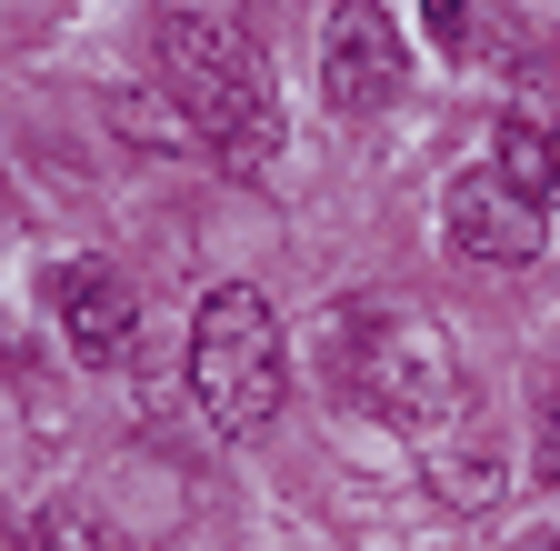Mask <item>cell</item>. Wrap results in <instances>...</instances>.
I'll return each instance as SVG.
<instances>
[{"instance_id":"ba28073f","label":"cell","mask_w":560,"mask_h":551,"mask_svg":"<svg viewBox=\"0 0 560 551\" xmlns=\"http://www.w3.org/2000/svg\"><path fill=\"white\" fill-rule=\"evenodd\" d=\"M420 21H431L441 50H470V0H420Z\"/></svg>"},{"instance_id":"9c48e42d","label":"cell","mask_w":560,"mask_h":551,"mask_svg":"<svg viewBox=\"0 0 560 551\" xmlns=\"http://www.w3.org/2000/svg\"><path fill=\"white\" fill-rule=\"evenodd\" d=\"M40 551H101V531H91L81 512H50V521H40Z\"/></svg>"},{"instance_id":"30bf717a","label":"cell","mask_w":560,"mask_h":551,"mask_svg":"<svg viewBox=\"0 0 560 551\" xmlns=\"http://www.w3.org/2000/svg\"><path fill=\"white\" fill-rule=\"evenodd\" d=\"M530 471H540V481H560V401L540 411V461H530Z\"/></svg>"},{"instance_id":"8992f818","label":"cell","mask_w":560,"mask_h":551,"mask_svg":"<svg viewBox=\"0 0 560 551\" xmlns=\"http://www.w3.org/2000/svg\"><path fill=\"white\" fill-rule=\"evenodd\" d=\"M50 301H60V331H70L81 361H120L130 331H140V291L120 282L110 261H60L50 271Z\"/></svg>"},{"instance_id":"7a4b0ae2","label":"cell","mask_w":560,"mask_h":551,"mask_svg":"<svg viewBox=\"0 0 560 551\" xmlns=\"http://www.w3.org/2000/svg\"><path fill=\"white\" fill-rule=\"evenodd\" d=\"M330 371L390 432H451L460 422V361H451V341L420 311H340Z\"/></svg>"},{"instance_id":"6da1fadb","label":"cell","mask_w":560,"mask_h":551,"mask_svg":"<svg viewBox=\"0 0 560 551\" xmlns=\"http://www.w3.org/2000/svg\"><path fill=\"white\" fill-rule=\"evenodd\" d=\"M161 11V60H171V111L221 171H260L280 151V101L270 60L250 41V0H151Z\"/></svg>"},{"instance_id":"52a82bcc","label":"cell","mask_w":560,"mask_h":551,"mask_svg":"<svg viewBox=\"0 0 560 551\" xmlns=\"http://www.w3.org/2000/svg\"><path fill=\"white\" fill-rule=\"evenodd\" d=\"M490 171H501L521 200H560V120H540V111H511L501 120V141H490Z\"/></svg>"},{"instance_id":"277c9868","label":"cell","mask_w":560,"mask_h":551,"mask_svg":"<svg viewBox=\"0 0 560 551\" xmlns=\"http://www.w3.org/2000/svg\"><path fill=\"white\" fill-rule=\"evenodd\" d=\"M320 101L340 120H371L400 101V31L390 11H371V0H340L330 31H320Z\"/></svg>"},{"instance_id":"3957f363","label":"cell","mask_w":560,"mask_h":551,"mask_svg":"<svg viewBox=\"0 0 560 551\" xmlns=\"http://www.w3.org/2000/svg\"><path fill=\"white\" fill-rule=\"evenodd\" d=\"M190 391L221 432H270L291 401V361H280V321L250 282H221L190 321Z\"/></svg>"},{"instance_id":"8fae6325","label":"cell","mask_w":560,"mask_h":551,"mask_svg":"<svg viewBox=\"0 0 560 551\" xmlns=\"http://www.w3.org/2000/svg\"><path fill=\"white\" fill-rule=\"evenodd\" d=\"M0 200H11V191H0Z\"/></svg>"},{"instance_id":"5b68a950","label":"cell","mask_w":560,"mask_h":551,"mask_svg":"<svg viewBox=\"0 0 560 551\" xmlns=\"http://www.w3.org/2000/svg\"><path fill=\"white\" fill-rule=\"evenodd\" d=\"M441 231H451V251H460V261L521 271V261H540L550 211H540V200H521L501 171H460V181H451V200H441Z\"/></svg>"}]
</instances>
